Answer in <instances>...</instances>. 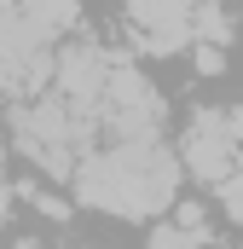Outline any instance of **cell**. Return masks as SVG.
<instances>
[{"label":"cell","mask_w":243,"mask_h":249,"mask_svg":"<svg viewBox=\"0 0 243 249\" xmlns=\"http://www.w3.org/2000/svg\"><path fill=\"white\" fill-rule=\"evenodd\" d=\"M180 162L156 139H116L110 151H87L75 168V197L110 214H156L174 203Z\"/></svg>","instance_id":"1"},{"label":"cell","mask_w":243,"mask_h":249,"mask_svg":"<svg viewBox=\"0 0 243 249\" xmlns=\"http://www.w3.org/2000/svg\"><path fill=\"white\" fill-rule=\"evenodd\" d=\"M232 133H238V145H243V105L232 110Z\"/></svg>","instance_id":"5"},{"label":"cell","mask_w":243,"mask_h":249,"mask_svg":"<svg viewBox=\"0 0 243 249\" xmlns=\"http://www.w3.org/2000/svg\"><path fill=\"white\" fill-rule=\"evenodd\" d=\"M127 18L156 53H180L197 41V0H127Z\"/></svg>","instance_id":"3"},{"label":"cell","mask_w":243,"mask_h":249,"mask_svg":"<svg viewBox=\"0 0 243 249\" xmlns=\"http://www.w3.org/2000/svg\"><path fill=\"white\" fill-rule=\"evenodd\" d=\"M208 244V220L203 209H180V220H162L151 232V249H203Z\"/></svg>","instance_id":"4"},{"label":"cell","mask_w":243,"mask_h":249,"mask_svg":"<svg viewBox=\"0 0 243 249\" xmlns=\"http://www.w3.org/2000/svg\"><path fill=\"white\" fill-rule=\"evenodd\" d=\"M238 157H243V145L232 133V110L226 116L220 110H197V122L185 127V168L214 191V186H226L232 174H243Z\"/></svg>","instance_id":"2"}]
</instances>
